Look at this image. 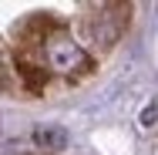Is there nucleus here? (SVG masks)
I'll list each match as a JSON object with an SVG mask.
<instances>
[{
    "label": "nucleus",
    "mask_w": 158,
    "mask_h": 155,
    "mask_svg": "<svg viewBox=\"0 0 158 155\" xmlns=\"http://www.w3.org/2000/svg\"><path fill=\"white\" fill-rule=\"evenodd\" d=\"M121 14H128V7H121V3H101V7H94V17L84 20L88 37L98 41V44H114L121 27L128 24V17H121Z\"/></svg>",
    "instance_id": "nucleus-1"
},
{
    "label": "nucleus",
    "mask_w": 158,
    "mask_h": 155,
    "mask_svg": "<svg viewBox=\"0 0 158 155\" xmlns=\"http://www.w3.org/2000/svg\"><path fill=\"white\" fill-rule=\"evenodd\" d=\"M47 64H51L54 71H61V74L88 71V67H91L88 54H84L74 41H67V37H51V41H47Z\"/></svg>",
    "instance_id": "nucleus-2"
},
{
    "label": "nucleus",
    "mask_w": 158,
    "mask_h": 155,
    "mask_svg": "<svg viewBox=\"0 0 158 155\" xmlns=\"http://www.w3.org/2000/svg\"><path fill=\"white\" fill-rule=\"evenodd\" d=\"M34 142L44 145V149H64L67 135H64L61 128H37V131H34Z\"/></svg>",
    "instance_id": "nucleus-3"
},
{
    "label": "nucleus",
    "mask_w": 158,
    "mask_h": 155,
    "mask_svg": "<svg viewBox=\"0 0 158 155\" xmlns=\"http://www.w3.org/2000/svg\"><path fill=\"white\" fill-rule=\"evenodd\" d=\"M141 122H145V125H152V122H155V108H145V115H141Z\"/></svg>",
    "instance_id": "nucleus-4"
}]
</instances>
